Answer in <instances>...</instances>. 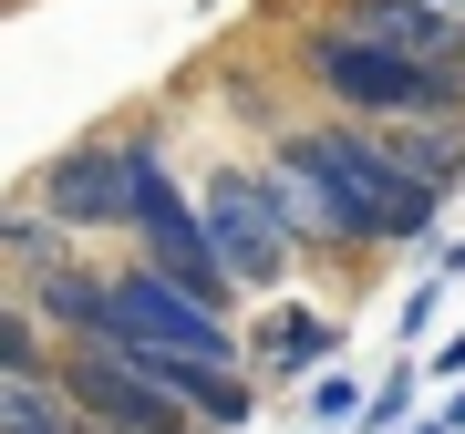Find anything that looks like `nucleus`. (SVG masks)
Listing matches in <instances>:
<instances>
[{
  "mask_svg": "<svg viewBox=\"0 0 465 434\" xmlns=\"http://www.w3.org/2000/svg\"><path fill=\"white\" fill-rule=\"evenodd\" d=\"M300 73L362 124H414V114H465V52H393L362 32H311L300 42Z\"/></svg>",
  "mask_w": 465,
  "mask_h": 434,
  "instance_id": "f257e3e1",
  "label": "nucleus"
},
{
  "mask_svg": "<svg viewBox=\"0 0 465 434\" xmlns=\"http://www.w3.org/2000/svg\"><path fill=\"white\" fill-rule=\"evenodd\" d=\"M63 393H73V414H84L94 434H207L197 403H186L134 341H114V331L63 351Z\"/></svg>",
  "mask_w": 465,
  "mask_h": 434,
  "instance_id": "f03ea898",
  "label": "nucleus"
},
{
  "mask_svg": "<svg viewBox=\"0 0 465 434\" xmlns=\"http://www.w3.org/2000/svg\"><path fill=\"white\" fill-rule=\"evenodd\" d=\"M207 228H217V259L238 269V290H280L290 280V249H300V217L280 197V166H217L207 176Z\"/></svg>",
  "mask_w": 465,
  "mask_h": 434,
  "instance_id": "7ed1b4c3",
  "label": "nucleus"
},
{
  "mask_svg": "<svg viewBox=\"0 0 465 434\" xmlns=\"http://www.w3.org/2000/svg\"><path fill=\"white\" fill-rule=\"evenodd\" d=\"M42 207L63 228H134V145H73L42 166Z\"/></svg>",
  "mask_w": 465,
  "mask_h": 434,
  "instance_id": "20e7f679",
  "label": "nucleus"
},
{
  "mask_svg": "<svg viewBox=\"0 0 465 434\" xmlns=\"http://www.w3.org/2000/svg\"><path fill=\"white\" fill-rule=\"evenodd\" d=\"M21 290H32V311H42L63 341H104V331H114V280H94V269H73V259L32 269Z\"/></svg>",
  "mask_w": 465,
  "mask_h": 434,
  "instance_id": "39448f33",
  "label": "nucleus"
},
{
  "mask_svg": "<svg viewBox=\"0 0 465 434\" xmlns=\"http://www.w3.org/2000/svg\"><path fill=\"white\" fill-rule=\"evenodd\" d=\"M331 21L362 42H393V52H455V32H465V11H434V0H341Z\"/></svg>",
  "mask_w": 465,
  "mask_h": 434,
  "instance_id": "423d86ee",
  "label": "nucleus"
},
{
  "mask_svg": "<svg viewBox=\"0 0 465 434\" xmlns=\"http://www.w3.org/2000/svg\"><path fill=\"white\" fill-rule=\"evenodd\" d=\"M331 351H341V331H331L321 311H280V321H259V372H280V383H290V372H321Z\"/></svg>",
  "mask_w": 465,
  "mask_h": 434,
  "instance_id": "0eeeda50",
  "label": "nucleus"
},
{
  "mask_svg": "<svg viewBox=\"0 0 465 434\" xmlns=\"http://www.w3.org/2000/svg\"><path fill=\"white\" fill-rule=\"evenodd\" d=\"M0 249H11V269L32 280V269H52V259H63V217H52L42 197H32V207H11V217H0Z\"/></svg>",
  "mask_w": 465,
  "mask_h": 434,
  "instance_id": "6e6552de",
  "label": "nucleus"
},
{
  "mask_svg": "<svg viewBox=\"0 0 465 434\" xmlns=\"http://www.w3.org/2000/svg\"><path fill=\"white\" fill-rule=\"evenodd\" d=\"M393 155L414 176H434V186H455V166H465V134L445 124V114H414V134H393Z\"/></svg>",
  "mask_w": 465,
  "mask_h": 434,
  "instance_id": "1a4fd4ad",
  "label": "nucleus"
},
{
  "mask_svg": "<svg viewBox=\"0 0 465 434\" xmlns=\"http://www.w3.org/2000/svg\"><path fill=\"white\" fill-rule=\"evenodd\" d=\"M42 331H52V321H42L32 301H11V311H0V372H52Z\"/></svg>",
  "mask_w": 465,
  "mask_h": 434,
  "instance_id": "9d476101",
  "label": "nucleus"
},
{
  "mask_svg": "<svg viewBox=\"0 0 465 434\" xmlns=\"http://www.w3.org/2000/svg\"><path fill=\"white\" fill-rule=\"evenodd\" d=\"M362 403H372V393L351 383V372H311V424L341 434V424H362Z\"/></svg>",
  "mask_w": 465,
  "mask_h": 434,
  "instance_id": "9b49d317",
  "label": "nucleus"
},
{
  "mask_svg": "<svg viewBox=\"0 0 465 434\" xmlns=\"http://www.w3.org/2000/svg\"><path fill=\"white\" fill-rule=\"evenodd\" d=\"M403 403H414V372H393V383L362 403V434H393V414H403Z\"/></svg>",
  "mask_w": 465,
  "mask_h": 434,
  "instance_id": "f8f14e48",
  "label": "nucleus"
},
{
  "mask_svg": "<svg viewBox=\"0 0 465 434\" xmlns=\"http://www.w3.org/2000/svg\"><path fill=\"white\" fill-rule=\"evenodd\" d=\"M434 372H445V383H465V331H455L445 351H434Z\"/></svg>",
  "mask_w": 465,
  "mask_h": 434,
  "instance_id": "ddd939ff",
  "label": "nucleus"
},
{
  "mask_svg": "<svg viewBox=\"0 0 465 434\" xmlns=\"http://www.w3.org/2000/svg\"><path fill=\"white\" fill-rule=\"evenodd\" d=\"M445 414H455V434H465V383H455V393H445Z\"/></svg>",
  "mask_w": 465,
  "mask_h": 434,
  "instance_id": "4468645a",
  "label": "nucleus"
},
{
  "mask_svg": "<svg viewBox=\"0 0 465 434\" xmlns=\"http://www.w3.org/2000/svg\"><path fill=\"white\" fill-rule=\"evenodd\" d=\"M414 434H455V414H434V424H414Z\"/></svg>",
  "mask_w": 465,
  "mask_h": 434,
  "instance_id": "2eb2a0df",
  "label": "nucleus"
},
{
  "mask_svg": "<svg viewBox=\"0 0 465 434\" xmlns=\"http://www.w3.org/2000/svg\"><path fill=\"white\" fill-rule=\"evenodd\" d=\"M434 11H465V0H434Z\"/></svg>",
  "mask_w": 465,
  "mask_h": 434,
  "instance_id": "dca6fc26",
  "label": "nucleus"
},
{
  "mask_svg": "<svg viewBox=\"0 0 465 434\" xmlns=\"http://www.w3.org/2000/svg\"><path fill=\"white\" fill-rule=\"evenodd\" d=\"M455 52H465V32H455Z\"/></svg>",
  "mask_w": 465,
  "mask_h": 434,
  "instance_id": "f3484780",
  "label": "nucleus"
}]
</instances>
